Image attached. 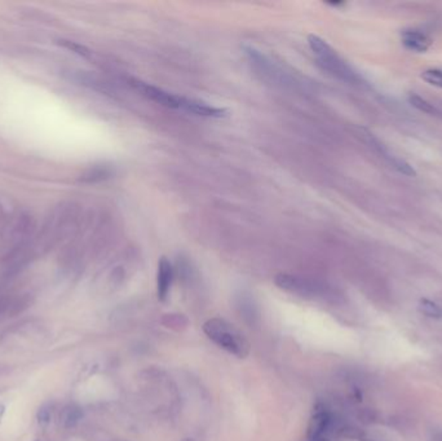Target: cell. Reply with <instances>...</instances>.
Here are the masks:
<instances>
[{
	"mask_svg": "<svg viewBox=\"0 0 442 441\" xmlns=\"http://www.w3.org/2000/svg\"><path fill=\"white\" fill-rule=\"evenodd\" d=\"M131 84L141 95L145 96L149 100L160 104V105L166 106V107L178 109V110H182V112L191 113L196 116H210V118H221V116H225L224 109L210 105V104L203 103L200 100L175 95V94H171L169 91H165L159 87L137 81V79L131 81Z\"/></svg>",
	"mask_w": 442,
	"mask_h": 441,
	"instance_id": "obj_1",
	"label": "cell"
},
{
	"mask_svg": "<svg viewBox=\"0 0 442 441\" xmlns=\"http://www.w3.org/2000/svg\"><path fill=\"white\" fill-rule=\"evenodd\" d=\"M308 43L316 57L318 66L322 70L343 82L364 84L362 76L350 65H348L347 61H344L326 41L317 35H309Z\"/></svg>",
	"mask_w": 442,
	"mask_h": 441,
	"instance_id": "obj_2",
	"label": "cell"
},
{
	"mask_svg": "<svg viewBox=\"0 0 442 441\" xmlns=\"http://www.w3.org/2000/svg\"><path fill=\"white\" fill-rule=\"evenodd\" d=\"M203 330L213 343L238 358H246L250 352V345L246 338L228 321L222 318H211Z\"/></svg>",
	"mask_w": 442,
	"mask_h": 441,
	"instance_id": "obj_3",
	"label": "cell"
},
{
	"mask_svg": "<svg viewBox=\"0 0 442 441\" xmlns=\"http://www.w3.org/2000/svg\"><path fill=\"white\" fill-rule=\"evenodd\" d=\"M243 52L246 54L251 68L264 81L282 87H294L295 84L297 83L280 65L272 61L268 56H265L262 51L256 50L253 45H244Z\"/></svg>",
	"mask_w": 442,
	"mask_h": 441,
	"instance_id": "obj_4",
	"label": "cell"
},
{
	"mask_svg": "<svg viewBox=\"0 0 442 441\" xmlns=\"http://www.w3.org/2000/svg\"><path fill=\"white\" fill-rule=\"evenodd\" d=\"M275 285L287 293L309 298L315 296L318 293V286L315 283L297 277V276H290V274H280L275 277Z\"/></svg>",
	"mask_w": 442,
	"mask_h": 441,
	"instance_id": "obj_5",
	"label": "cell"
},
{
	"mask_svg": "<svg viewBox=\"0 0 442 441\" xmlns=\"http://www.w3.org/2000/svg\"><path fill=\"white\" fill-rule=\"evenodd\" d=\"M401 42L406 50L417 53L427 52L432 45L431 38L417 29H406L401 32Z\"/></svg>",
	"mask_w": 442,
	"mask_h": 441,
	"instance_id": "obj_6",
	"label": "cell"
},
{
	"mask_svg": "<svg viewBox=\"0 0 442 441\" xmlns=\"http://www.w3.org/2000/svg\"><path fill=\"white\" fill-rule=\"evenodd\" d=\"M173 281V268L167 258H162L158 264V276H157V289H158L159 300L165 302L169 296V289Z\"/></svg>",
	"mask_w": 442,
	"mask_h": 441,
	"instance_id": "obj_7",
	"label": "cell"
},
{
	"mask_svg": "<svg viewBox=\"0 0 442 441\" xmlns=\"http://www.w3.org/2000/svg\"><path fill=\"white\" fill-rule=\"evenodd\" d=\"M331 416L326 410H317L312 417L309 427H308V438L311 441L322 440L324 433L331 426Z\"/></svg>",
	"mask_w": 442,
	"mask_h": 441,
	"instance_id": "obj_8",
	"label": "cell"
},
{
	"mask_svg": "<svg viewBox=\"0 0 442 441\" xmlns=\"http://www.w3.org/2000/svg\"><path fill=\"white\" fill-rule=\"evenodd\" d=\"M408 100H409V104L412 107L418 109L419 112H423L425 114H432V116H437L439 114V110L436 109V106L430 103L428 100H425L424 97H421V96L417 95V94H409Z\"/></svg>",
	"mask_w": 442,
	"mask_h": 441,
	"instance_id": "obj_9",
	"label": "cell"
},
{
	"mask_svg": "<svg viewBox=\"0 0 442 441\" xmlns=\"http://www.w3.org/2000/svg\"><path fill=\"white\" fill-rule=\"evenodd\" d=\"M83 417V411L78 407H67L63 413V423L66 429H73Z\"/></svg>",
	"mask_w": 442,
	"mask_h": 441,
	"instance_id": "obj_10",
	"label": "cell"
},
{
	"mask_svg": "<svg viewBox=\"0 0 442 441\" xmlns=\"http://www.w3.org/2000/svg\"><path fill=\"white\" fill-rule=\"evenodd\" d=\"M418 308H419V312L427 317H431V318H441L442 317L441 307L437 303L432 302L430 299H421Z\"/></svg>",
	"mask_w": 442,
	"mask_h": 441,
	"instance_id": "obj_11",
	"label": "cell"
},
{
	"mask_svg": "<svg viewBox=\"0 0 442 441\" xmlns=\"http://www.w3.org/2000/svg\"><path fill=\"white\" fill-rule=\"evenodd\" d=\"M423 81L427 83L442 88V69H428L424 70L421 75Z\"/></svg>",
	"mask_w": 442,
	"mask_h": 441,
	"instance_id": "obj_12",
	"label": "cell"
},
{
	"mask_svg": "<svg viewBox=\"0 0 442 441\" xmlns=\"http://www.w3.org/2000/svg\"><path fill=\"white\" fill-rule=\"evenodd\" d=\"M51 418H52V409H51L50 407L44 405V407H42V408L39 409V411H38V420H39V423L47 424V423L51 422Z\"/></svg>",
	"mask_w": 442,
	"mask_h": 441,
	"instance_id": "obj_13",
	"label": "cell"
},
{
	"mask_svg": "<svg viewBox=\"0 0 442 441\" xmlns=\"http://www.w3.org/2000/svg\"><path fill=\"white\" fill-rule=\"evenodd\" d=\"M61 44H63V47H66V48L72 50L73 52L79 53V54H83V56H87V54H88V50H87L85 47H83V45L78 44V43L69 42V41H61Z\"/></svg>",
	"mask_w": 442,
	"mask_h": 441,
	"instance_id": "obj_14",
	"label": "cell"
},
{
	"mask_svg": "<svg viewBox=\"0 0 442 441\" xmlns=\"http://www.w3.org/2000/svg\"><path fill=\"white\" fill-rule=\"evenodd\" d=\"M6 307H7V300L3 296H0V314L6 309Z\"/></svg>",
	"mask_w": 442,
	"mask_h": 441,
	"instance_id": "obj_15",
	"label": "cell"
},
{
	"mask_svg": "<svg viewBox=\"0 0 442 441\" xmlns=\"http://www.w3.org/2000/svg\"><path fill=\"white\" fill-rule=\"evenodd\" d=\"M328 4L333 6V7H341V6H344L346 3H344V1H330Z\"/></svg>",
	"mask_w": 442,
	"mask_h": 441,
	"instance_id": "obj_16",
	"label": "cell"
},
{
	"mask_svg": "<svg viewBox=\"0 0 442 441\" xmlns=\"http://www.w3.org/2000/svg\"><path fill=\"white\" fill-rule=\"evenodd\" d=\"M4 413H6V405L0 404V422H1L3 417H4Z\"/></svg>",
	"mask_w": 442,
	"mask_h": 441,
	"instance_id": "obj_17",
	"label": "cell"
},
{
	"mask_svg": "<svg viewBox=\"0 0 442 441\" xmlns=\"http://www.w3.org/2000/svg\"><path fill=\"white\" fill-rule=\"evenodd\" d=\"M431 441H442L441 433H440V435H434V436H433V439H432Z\"/></svg>",
	"mask_w": 442,
	"mask_h": 441,
	"instance_id": "obj_18",
	"label": "cell"
},
{
	"mask_svg": "<svg viewBox=\"0 0 442 441\" xmlns=\"http://www.w3.org/2000/svg\"><path fill=\"white\" fill-rule=\"evenodd\" d=\"M316 441H327V440H325V439H322V440H316Z\"/></svg>",
	"mask_w": 442,
	"mask_h": 441,
	"instance_id": "obj_19",
	"label": "cell"
},
{
	"mask_svg": "<svg viewBox=\"0 0 442 441\" xmlns=\"http://www.w3.org/2000/svg\"><path fill=\"white\" fill-rule=\"evenodd\" d=\"M184 441H193V440H189V439H187V440H184Z\"/></svg>",
	"mask_w": 442,
	"mask_h": 441,
	"instance_id": "obj_20",
	"label": "cell"
}]
</instances>
